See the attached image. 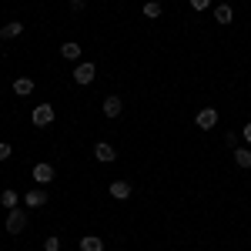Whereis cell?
<instances>
[{
	"label": "cell",
	"instance_id": "6da1fadb",
	"mask_svg": "<svg viewBox=\"0 0 251 251\" xmlns=\"http://www.w3.org/2000/svg\"><path fill=\"white\" fill-rule=\"evenodd\" d=\"M3 228H7V234H24L27 231V211H24V208H10Z\"/></svg>",
	"mask_w": 251,
	"mask_h": 251
},
{
	"label": "cell",
	"instance_id": "7a4b0ae2",
	"mask_svg": "<svg viewBox=\"0 0 251 251\" xmlns=\"http://www.w3.org/2000/svg\"><path fill=\"white\" fill-rule=\"evenodd\" d=\"M54 117H57L54 104H37V107L30 111V121H34L37 127H50V124H54Z\"/></svg>",
	"mask_w": 251,
	"mask_h": 251
},
{
	"label": "cell",
	"instance_id": "3957f363",
	"mask_svg": "<svg viewBox=\"0 0 251 251\" xmlns=\"http://www.w3.org/2000/svg\"><path fill=\"white\" fill-rule=\"evenodd\" d=\"M94 80H97V67L91 64V60H84V64H77V67H74V84L87 87V84H94Z\"/></svg>",
	"mask_w": 251,
	"mask_h": 251
},
{
	"label": "cell",
	"instance_id": "277c9868",
	"mask_svg": "<svg viewBox=\"0 0 251 251\" xmlns=\"http://www.w3.org/2000/svg\"><path fill=\"white\" fill-rule=\"evenodd\" d=\"M194 124H198L201 131H211V127H218V111H214V107H201V111L194 114Z\"/></svg>",
	"mask_w": 251,
	"mask_h": 251
},
{
	"label": "cell",
	"instance_id": "5b68a950",
	"mask_svg": "<svg viewBox=\"0 0 251 251\" xmlns=\"http://www.w3.org/2000/svg\"><path fill=\"white\" fill-rule=\"evenodd\" d=\"M91 154H94L97 161H100V164H114V161H117V151H114V144H107V141H97V144H94V151H91Z\"/></svg>",
	"mask_w": 251,
	"mask_h": 251
},
{
	"label": "cell",
	"instance_id": "8992f818",
	"mask_svg": "<svg viewBox=\"0 0 251 251\" xmlns=\"http://www.w3.org/2000/svg\"><path fill=\"white\" fill-rule=\"evenodd\" d=\"M107 194H111L114 201H127V198L134 194V184H131V181H111V184H107Z\"/></svg>",
	"mask_w": 251,
	"mask_h": 251
},
{
	"label": "cell",
	"instance_id": "52a82bcc",
	"mask_svg": "<svg viewBox=\"0 0 251 251\" xmlns=\"http://www.w3.org/2000/svg\"><path fill=\"white\" fill-rule=\"evenodd\" d=\"M100 111H104V117H111V121H114V117L124 111V100H121L117 94H107V97H104V104H100Z\"/></svg>",
	"mask_w": 251,
	"mask_h": 251
},
{
	"label": "cell",
	"instance_id": "ba28073f",
	"mask_svg": "<svg viewBox=\"0 0 251 251\" xmlns=\"http://www.w3.org/2000/svg\"><path fill=\"white\" fill-rule=\"evenodd\" d=\"M34 181H37V184H50V181H54V164H47V161H40V164H34Z\"/></svg>",
	"mask_w": 251,
	"mask_h": 251
},
{
	"label": "cell",
	"instance_id": "9c48e42d",
	"mask_svg": "<svg viewBox=\"0 0 251 251\" xmlns=\"http://www.w3.org/2000/svg\"><path fill=\"white\" fill-rule=\"evenodd\" d=\"M77 248L80 251H104V238H100V234H80Z\"/></svg>",
	"mask_w": 251,
	"mask_h": 251
},
{
	"label": "cell",
	"instance_id": "30bf717a",
	"mask_svg": "<svg viewBox=\"0 0 251 251\" xmlns=\"http://www.w3.org/2000/svg\"><path fill=\"white\" fill-rule=\"evenodd\" d=\"M24 204H27V208H44V204H47V191H40V188H30V191L24 194Z\"/></svg>",
	"mask_w": 251,
	"mask_h": 251
},
{
	"label": "cell",
	"instance_id": "8fae6325",
	"mask_svg": "<svg viewBox=\"0 0 251 251\" xmlns=\"http://www.w3.org/2000/svg\"><path fill=\"white\" fill-rule=\"evenodd\" d=\"M24 34V20H7L3 27H0V37L3 40H14V37H20Z\"/></svg>",
	"mask_w": 251,
	"mask_h": 251
},
{
	"label": "cell",
	"instance_id": "7c38bea8",
	"mask_svg": "<svg viewBox=\"0 0 251 251\" xmlns=\"http://www.w3.org/2000/svg\"><path fill=\"white\" fill-rule=\"evenodd\" d=\"M80 50H84V47H80L77 40H64V44H60V57L64 60H80Z\"/></svg>",
	"mask_w": 251,
	"mask_h": 251
},
{
	"label": "cell",
	"instance_id": "4fadbf2b",
	"mask_svg": "<svg viewBox=\"0 0 251 251\" xmlns=\"http://www.w3.org/2000/svg\"><path fill=\"white\" fill-rule=\"evenodd\" d=\"M214 20H218L221 27H228V24L234 20V10H231V3H218V7H214Z\"/></svg>",
	"mask_w": 251,
	"mask_h": 251
},
{
	"label": "cell",
	"instance_id": "5bb4252c",
	"mask_svg": "<svg viewBox=\"0 0 251 251\" xmlns=\"http://www.w3.org/2000/svg\"><path fill=\"white\" fill-rule=\"evenodd\" d=\"M234 164L238 168H245V171H251V148H234Z\"/></svg>",
	"mask_w": 251,
	"mask_h": 251
},
{
	"label": "cell",
	"instance_id": "9a60e30c",
	"mask_svg": "<svg viewBox=\"0 0 251 251\" xmlns=\"http://www.w3.org/2000/svg\"><path fill=\"white\" fill-rule=\"evenodd\" d=\"M161 14H164L161 0H144V17H148V20H157Z\"/></svg>",
	"mask_w": 251,
	"mask_h": 251
},
{
	"label": "cell",
	"instance_id": "2e32d148",
	"mask_svg": "<svg viewBox=\"0 0 251 251\" xmlns=\"http://www.w3.org/2000/svg\"><path fill=\"white\" fill-rule=\"evenodd\" d=\"M14 94H20V97L34 94V80H30V77H17V80H14Z\"/></svg>",
	"mask_w": 251,
	"mask_h": 251
},
{
	"label": "cell",
	"instance_id": "e0dca14e",
	"mask_svg": "<svg viewBox=\"0 0 251 251\" xmlns=\"http://www.w3.org/2000/svg\"><path fill=\"white\" fill-rule=\"evenodd\" d=\"M17 191H14V188H7V191L0 194V204H3V208H7V211H10V208H17Z\"/></svg>",
	"mask_w": 251,
	"mask_h": 251
},
{
	"label": "cell",
	"instance_id": "ac0fdd59",
	"mask_svg": "<svg viewBox=\"0 0 251 251\" xmlns=\"http://www.w3.org/2000/svg\"><path fill=\"white\" fill-rule=\"evenodd\" d=\"M44 251H60V238L57 234H47V238H44Z\"/></svg>",
	"mask_w": 251,
	"mask_h": 251
},
{
	"label": "cell",
	"instance_id": "d6986e66",
	"mask_svg": "<svg viewBox=\"0 0 251 251\" xmlns=\"http://www.w3.org/2000/svg\"><path fill=\"white\" fill-rule=\"evenodd\" d=\"M188 3H191V10H198V14H201V10H208V7H211V0H188Z\"/></svg>",
	"mask_w": 251,
	"mask_h": 251
},
{
	"label": "cell",
	"instance_id": "ffe728a7",
	"mask_svg": "<svg viewBox=\"0 0 251 251\" xmlns=\"http://www.w3.org/2000/svg\"><path fill=\"white\" fill-rule=\"evenodd\" d=\"M10 154H14V151H10V144H7V141H0V161H10Z\"/></svg>",
	"mask_w": 251,
	"mask_h": 251
},
{
	"label": "cell",
	"instance_id": "44dd1931",
	"mask_svg": "<svg viewBox=\"0 0 251 251\" xmlns=\"http://www.w3.org/2000/svg\"><path fill=\"white\" fill-rule=\"evenodd\" d=\"M238 137H241V134H234V131H228V134H225V144H228V148H238Z\"/></svg>",
	"mask_w": 251,
	"mask_h": 251
},
{
	"label": "cell",
	"instance_id": "7402d4cb",
	"mask_svg": "<svg viewBox=\"0 0 251 251\" xmlns=\"http://www.w3.org/2000/svg\"><path fill=\"white\" fill-rule=\"evenodd\" d=\"M84 7H87V0H71V10H74V14H80Z\"/></svg>",
	"mask_w": 251,
	"mask_h": 251
},
{
	"label": "cell",
	"instance_id": "603a6c76",
	"mask_svg": "<svg viewBox=\"0 0 251 251\" xmlns=\"http://www.w3.org/2000/svg\"><path fill=\"white\" fill-rule=\"evenodd\" d=\"M241 137H245V141H248V144H251V121H248V124H245V127H241Z\"/></svg>",
	"mask_w": 251,
	"mask_h": 251
}]
</instances>
